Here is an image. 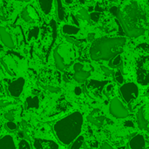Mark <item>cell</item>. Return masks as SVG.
Returning <instances> with one entry per match:
<instances>
[{
	"label": "cell",
	"instance_id": "obj_37",
	"mask_svg": "<svg viewBox=\"0 0 149 149\" xmlns=\"http://www.w3.org/2000/svg\"><path fill=\"white\" fill-rule=\"evenodd\" d=\"M113 85H108V86H107V93H111V92H113Z\"/></svg>",
	"mask_w": 149,
	"mask_h": 149
},
{
	"label": "cell",
	"instance_id": "obj_25",
	"mask_svg": "<svg viewBox=\"0 0 149 149\" xmlns=\"http://www.w3.org/2000/svg\"><path fill=\"white\" fill-rule=\"evenodd\" d=\"M122 63V59H121V56L118 55L114 58H113L112 59H110L109 62V66L112 68H116L118 66H120Z\"/></svg>",
	"mask_w": 149,
	"mask_h": 149
},
{
	"label": "cell",
	"instance_id": "obj_9",
	"mask_svg": "<svg viewBox=\"0 0 149 149\" xmlns=\"http://www.w3.org/2000/svg\"><path fill=\"white\" fill-rule=\"evenodd\" d=\"M84 65L81 63H75L73 65V70H74V75L73 78L74 79L79 82V83H83L85 82L91 75L89 71L85 70Z\"/></svg>",
	"mask_w": 149,
	"mask_h": 149
},
{
	"label": "cell",
	"instance_id": "obj_27",
	"mask_svg": "<svg viewBox=\"0 0 149 149\" xmlns=\"http://www.w3.org/2000/svg\"><path fill=\"white\" fill-rule=\"evenodd\" d=\"M38 32H39V30L37 26L31 28L30 31H29V33H28V38L29 39H32V38H36L38 35Z\"/></svg>",
	"mask_w": 149,
	"mask_h": 149
},
{
	"label": "cell",
	"instance_id": "obj_7",
	"mask_svg": "<svg viewBox=\"0 0 149 149\" xmlns=\"http://www.w3.org/2000/svg\"><path fill=\"white\" fill-rule=\"evenodd\" d=\"M109 111L110 113L118 119H124L128 116V111L123 105V103L118 99V98H113L109 106Z\"/></svg>",
	"mask_w": 149,
	"mask_h": 149
},
{
	"label": "cell",
	"instance_id": "obj_21",
	"mask_svg": "<svg viewBox=\"0 0 149 149\" xmlns=\"http://www.w3.org/2000/svg\"><path fill=\"white\" fill-rule=\"evenodd\" d=\"M55 4H56V13L58 19L59 21H64L65 17V10L63 6L62 0H55Z\"/></svg>",
	"mask_w": 149,
	"mask_h": 149
},
{
	"label": "cell",
	"instance_id": "obj_43",
	"mask_svg": "<svg viewBox=\"0 0 149 149\" xmlns=\"http://www.w3.org/2000/svg\"><path fill=\"white\" fill-rule=\"evenodd\" d=\"M2 50H3V47H2V46L0 45V51H2Z\"/></svg>",
	"mask_w": 149,
	"mask_h": 149
},
{
	"label": "cell",
	"instance_id": "obj_19",
	"mask_svg": "<svg viewBox=\"0 0 149 149\" xmlns=\"http://www.w3.org/2000/svg\"><path fill=\"white\" fill-rule=\"evenodd\" d=\"M107 82H100V81H97V80H91L88 84H87V88L89 91H91L92 93H100L103 87L105 86V85H107Z\"/></svg>",
	"mask_w": 149,
	"mask_h": 149
},
{
	"label": "cell",
	"instance_id": "obj_18",
	"mask_svg": "<svg viewBox=\"0 0 149 149\" xmlns=\"http://www.w3.org/2000/svg\"><path fill=\"white\" fill-rule=\"evenodd\" d=\"M0 149H16L14 141L11 136L5 135L0 139Z\"/></svg>",
	"mask_w": 149,
	"mask_h": 149
},
{
	"label": "cell",
	"instance_id": "obj_36",
	"mask_svg": "<svg viewBox=\"0 0 149 149\" xmlns=\"http://www.w3.org/2000/svg\"><path fill=\"white\" fill-rule=\"evenodd\" d=\"M125 127H134V124L131 121V120H128V121H126L125 122Z\"/></svg>",
	"mask_w": 149,
	"mask_h": 149
},
{
	"label": "cell",
	"instance_id": "obj_15",
	"mask_svg": "<svg viewBox=\"0 0 149 149\" xmlns=\"http://www.w3.org/2000/svg\"><path fill=\"white\" fill-rule=\"evenodd\" d=\"M0 38L3 42V44L7 46L8 48L10 49H12L14 48L15 46V44H14V41L10 36V34L8 32V31L3 27V26H0Z\"/></svg>",
	"mask_w": 149,
	"mask_h": 149
},
{
	"label": "cell",
	"instance_id": "obj_5",
	"mask_svg": "<svg viewBox=\"0 0 149 149\" xmlns=\"http://www.w3.org/2000/svg\"><path fill=\"white\" fill-rule=\"evenodd\" d=\"M53 58L56 67L59 71H64L73 60V55L69 47L65 45L58 46L53 52Z\"/></svg>",
	"mask_w": 149,
	"mask_h": 149
},
{
	"label": "cell",
	"instance_id": "obj_26",
	"mask_svg": "<svg viewBox=\"0 0 149 149\" xmlns=\"http://www.w3.org/2000/svg\"><path fill=\"white\" fill-rule=\"evenodd\" d=\"M77 17L81 20H88L90 18V15L88 14L87 10L84 8L80 9L77 13Z\"/></svg>",
	"mask_w": 149,
	"mask_h": 149
},
{
	"label": "cell",
	"instance_id": "obj_6",
	"mask_svg": "<svg viewBox=\"0 0 149 149\" xmlns=\"http://www.w3.org/2000/svg\"><path fill=\"white\" fill-rule=\"evenodd\" d=\"M120 93L123 100L130 104L132 101L135 100L139 96V87L135 83L129 82L123 84L120 87Z\"/></svg>",
	"mask_w": 149,
	"mask_h": 149
},
{
	"label": "cell",
	"instance_id": "obj_35",
	"mask_svg": "<svg viewBox=\"0 0 149 149\" xmlns=\"http://www.w3.org/2000/svg\"><path fill=\"white\" fill-rule=\"evenodd\" d=\"M101 149H113L107 142H104L102 145H101Z\"/></svg>",
	"mask_w": 149,
	"mask_h": 149
},
{
	"label": "cell",
	"instance_id": "obj_12",
	"mask_svg": "<svg viewBox=\"0 0 149 149\" xmlns=\"http://www.w3.org/2000/svg\"><path fill=\"white\" fill-rule=\"evenodd\" d=\"M137 123L141 130L149 131V119L147 116L145 107H141L137 114Z\"/></svg>",
	"mask_w": 149,
	"mask_h": 149
},
{
	"label": "cell",
	"instance_id": "obj_41",
	"mask_svg": "<svg viewBox=\"0 0 149 149\" xmlns=\"http://www.w3.org/2000/svg\"><path fill=\"white\" fill-rule=\"evenodd\" d=\"M16 1H20V2H30L31 0H16Z\"/></svg>",
	"mask_w": 149,
	"mask_h": 149
},
{
	"label": "cell",
	"instance_id": "obj_32",
	"mask_svg": "<svg viewBox=\"0 0 149 149\" xmlns=\"http://www.w3.org/2000/svg\"><path fill=\"white\" fill-rule=\"evenodd\" d=\"M90 18L94 22H98L100 18V14L99 12H92L90 15Z\"/></svg>",
	"mask_w": 149,
	"mask_h": 149
},
{
	"label": "cell",
	"instance_id": "obj_3",
	"mask_svg": "<svg viewBox=\"0 0 149 149\" xmlns=\"http://www.w3.org/2000/svg\"><path fill=\"white\" fill-rule=\"evenodd\" d=\"M125 38H101L95 40L90 48V57L93 60H110L120 55L126 45Z\"/></svg>",
	"mask_w": 149,
	"mask_h": 149
},
{
	"label": "cell",
	"instance_id": "obj_20",
	"mask_svg": "<svg viewBox=\"0 0 149 149\" xmlns=\"http://www.w3.org/2000/svg\"><path fill=\"white\" fill-rule=\"evenodd\" d=\"M38 3L43 13L47 15L51 12L53 4V0H38Z\"/></svg>",
	"mask_w": 149,
	"mask_h": 149
},
{
	"label": "cell",
	"instance_id": "obj_24",
	"mask_svg": "<svg viewBox=\"0 0 149 149\" xmlns=\"http://www.w3.org/2000/svg\"><path fill=\"white\" fill-rule=\"evenodd\" d=\"M84 141H85L84 136H83V135H79V137H77V138L72 141V146H71L70 149H79L82 147V145H83V143H84Z\"/></svg>",
	"mask_w": 149,
	"mask_h": 149
},
{
	"label": "cell",
	"instance_id": "obj_31",
	"mask_svg": "<svg viewBox=\"0 0 149 149\" xmlns=\"http://www.w3.org/2000/svg\"><path fill=\"white\" fill-rule=\"evenodd\" d=\"M18 149H31V147H30V144L26 141L23 140L18 144Z\"/></svg>",
	"mask_w": 149,
	"mask_h": 149
},
{
	"label": "cell",
	"instance_id": "obj_40",
	"mask_svg": "<svg viewBox=\"0 0 149 149\" xmlns=\"http://www.w3.org/2000/svg\"><path fill=\"white\" fill-rule=\"evenodd\" d=\"M64 2L65 3H67V4H70V3H72L73 2V0H64Z\"/></svg>",
	"mask_w": 149,
	"mask_h": 149
},
{
	"label": "cell",
	"instance_id": "obj_22",
	"mask_svg": "<svg viewBox=\"0 0 149 149\" xmlns=\"http://www.w3.org/2000/svg\"><path fill=\"white\" fill-rule=\"evenodd\" d=\"M79 31V28L76 25L65 24L62 27V32L65 35H76Z\"/></svg>",
	"mask_w": 149,
	"mask_h": 149
},
{
	"label": "cell",
	"instance_id": "obj_29",
	"mask_svg": "<svg viewBox=\"0 0 149 149\" xmlns=\"http://www.w3.org/2000/svg\"><path fill=\"white\" fill-rule=\"evenodd\" d=\"M5 128L10 131V132H13L17 129V125L13 122V121H8L6 124H5Z\"/></svg>",
	"mask_w": 149,
	"mask_h": 149
},
{
	"label": "cell",
	"instance_id": "obj_39",
	"mask_svg": "<svg viewBox=\"0 0 149 149\" xmlns=\"http://www.w3.org/2000/svg\"><path fill=\"white\" fill-rule=\"evenodd\" d=\"M74 92H75V93H76V94H78V95L81 93V90H80V88H79V87H76V88H75V90H74Z\"/></svg>",
	"mask_w": 149,
	"mask_h": 149
},
{
	"label": "cell",
	"instance_id": "obj_34",
	"mask_svg": "<svg viewBox=\"0 0 149 149\" xmlns=\"http://www.w3.org/2000/svg\"><path fill=\"white\" fill-rule=\"evenodd\" d=\"M118 12H119V8L117 6H113L111 9H110V13L113 16H116L118 15Z\"/></svg>",
	"mask_w": 149,
	"mask_h": 149
},
{
	"label": "cell",
	"instance_id": "obj_13",
	"mask_svg": "<svg viewBox=\"0 0 149 149\" xmlns=\"http://www.w3.org/2000/svg\"><path fill=\"white\" fill-rule=\"evenodd\" d=\"M1 64L3 65V67L4 68V70L6 71V72L10 75V76H16L17 72H16V63L14 60L11 59V58H3L1 59Z\"/></svg>",
	"mask_w": 149,
	"mask_h": 149
},
{
	"label": "cell",
	"instance_id": "obj_42",
	"mask_svg": "<svg viewBox=\"0 0 149 149\" xmlns=\"http://www.w3.org/2000/svg\"><path fill=\"white\" fill-rule=\"evenodd\" d=\"M147 94H148L149 95V88L148 89V91H147Z\"/></svg>",
	"mask_w": 149,
	"mask_h": 149
},
{
	"label": "cell",
	"instance_id": "obj_33",
	"mask_svg": "<svg viewBox=\"0 0 149 149\" xmlns=\"http://www.w3.org/2000/svg\"><path fill=\"white\" fill-rule=\"evenodd\" d=\"M13 103L9 100H0V107H6L10 105H12Z\"/></svg>",
	"mask_w": 149,
	"mask_h": 149
},
{
	"label": "cell",
	"instance_id": "obj_17",
	"mask_svg": "<svg viewBox=\"0 0 149 149\" xmlns=\"http://www.w3.org/2000/svg\"><path fill=\"white\" fill-rule=\"evenodd\" d=\"M12 12V8L10 5L6 3L3 2L0 5V19L2 20H6L10 17Z\"/></svg>",
	"mask_w": 149,
	"mask_h": 149
},
{
	"label": "cell",
	"instance_id": "obj_1",
	"mask_svg": "<svg viewBox=\"0 0 149 149\" xmlns=\"http://www.w3.org/2000/svg\"><path fill=\"white\" fill-rule=\"evenodd\" d=\"M124 32L130 38H138L143 35L147 27L146 14L136 1H130L119 8L117 15Z\"/></svg>",
	"mask_w": 149,
	"mask_h": 149
},
{
	"label": "cell",
	"instance_id": "obj_38",
	"mask_svg": "<svg viewBox=\"0 0 149 149\" xmlns=\"http://www.w3.org/2000/svg\"><path fill=\"white\" fill-rule=\"evenodd\" d=\"M71 17H72V19L73 20V22H74V24H76V25L78 26V25H79V22L77 21V18H76V17H75L74 15H72Z\"/></svg>",
	"mask_w": 149,
	"mask_h": 149
},
{
	"label": "cell",
	"instance_id": "obj_44",
	"mask_svg": "<svg viewBox=\"0 0 149 149\" xmlns=\"http://www.w3.org/2000/svg\"><path fill=\"white\" fill-rule=\"evenodd\" d=\"M109 1H115V0H109Z\"/></svg>",
	"mask_w": 149,
	"mask_h": 149
},
{
	"label": "cell",
	"instance_id": "obj_4",
	"mask_svg": "<svg viewBox=\"0 0 149 149\" xmlns=\"http://www.w3.org/2000/svg\"><path fill=\"white\" fill-rule=\"evenodd\" d=\"M137 82L141 86L149 85V45L140 44L134 52Z\"/></svg>",
	"mask_w": 149,
	"mask_h": 149
},
{
	"label": "cell",
	"instance_id": "obj_8",
	"mask_svg": "<svg viewBox=\"0 0 149 149\" xmlns=\"http://www.w3.org/2000/svg\"><path fill=\"white\" fill-rule=\"evenodd\" d=\"M24 82H25L24 79L20 77V78L17 79L16 80L10 82L6 87V91L8 92V93L10 96H12L14 98H17L21 95V93L24 90Z\"/></svg>",
	"mask_w": 149,
	"mask_h": 149
},
{
	"label": "cell",
	"instance_id": "obj_28",
	"mask_svg": "<svg viewBox=\"0 0 149 149\" xmlns=\"http://www.w3.org/2000/svg\"><path fill=\"white\" fill-rule=\"evenodd\" d=\"M4 118L7 120H9V121H13L14 120V118H15V111L14 110H10L9 112L5 113Z\"/></svg>",
	"mask_w": 149,
	"mask_h": 149
},
{
	"label": "cell",
	"instance_id": "obj_14",
	"mask_svg": "<svg viewBox=\"0 0 149 149\" xmlns=\"http://www.w3.org/2000/svg\"><path fill=\"white\" fill-rule=\"evenodd\" d=\"M130 149H145L146 141L142 134H137L133 137L129 141Z\"/></svg>",
	"mask_w": 149,
	"mask_h": 149
},
{
	"label": "cell",
	"instance_id": "obj_30",
	"mask_svg": "<svg viewBox=\"0 0 149 149\" xmlns=\"http://www.w3.org/2000/svg\"><path fill=\"white\" fill-rule=\"evenodd\" d=\"M114 78L116 79V81L119 83V84H123L124 82V78H123V75L121 73L120 71H117L114 74Z\"/></svg>",
	"mask_w": 149,
	"mask_h": 149
},
{
	"label": "cell",
	"instance_id": "obj_16",
	"mask_svg": "<svg viewBox=\"0 0 149 149\" xmlns=\"http://www.w3.org/2000/svg\"><path fill=\"white\" fill-rule=\"evenodd\" d=\"M88 120L91 123H93V125H95L97 127H100L104 123L105 117L102 115V113L100 111L95 110L88 116Z\"/></svg>",
	"mask_w": 149,
	"mask_h": 149
},
{
	"label": "cell",
	"instance_id": "obj_2",
	"mask_svg": "<svg viewBox=\"0 0 149 149\" xmlns=\"http://www.w3.org/2000/svg\"><path fill=\"white\" fill-rule=\"evenodd\" d=\"M83 120V115L79 112H74L59 120L53 127L58 140L64 145L72 143L81 133Z\"/></svg>",
	"mask_w": 149,
	"mask_h": 149
},
{
	"label": "cell",
	"instance_id": "obj_11",
	"mask_svg": "<svg viewBox=\"0 0 149 149\" xmlns=\"http://www.w3.org/2000/svg\"><path fill=\"white\" fill-rule=\"evenodd\" d=\"M34 149H58V145L49 140L35 139L33 141Z\"/></svg>",
	"mask_w": 149,
	"mask_h": 149
},
{
	"label": "cell",
	"instance_id": "obj_10",
	"mask_svg": "<svg viewBox=\"0 0 149 149\" xmlns=\"http://www.w3.org/2000/svg\"><path fill=\"white\" fill-rule=\"evenodd\" d=\"M21 17L26 22V23H35L38 19V14L36 9L32 5H27L24 7L21 12Z\"/></svg>",
	"mask_w": 149,
	"mask_h": 149
},
{
	"label": "cell",
	"instance_id": "obj_23",
	"mask_svg": "<svg viewBox=\"0 0 149 149\" xmlns=\"http://www.w3.org/2000/svg\"><path fill=\"white\" fill-rule=\"evenodd\" d=\"M25 108L27 109H32V108H38L39 107V100L38 97L36 96H31L28 97L25 101Z\"/></svg>",
	"mask_w": 149,
	"mask_h": 149
},
{
	"label": "cell",
	"instance_id": "obj_45",
	"mask_svg": "<svg viewBox=\"0 0 149 149\" xmlns=\"http://www.w3.org/2000/svg\"><path fill=\"white\" fill-rule=\"evenodd\" d=\"M148 3H149V0H148Z\"/></svg>",
	"mask_w": 149,
	"mask_h": 149
}]
</instances>
